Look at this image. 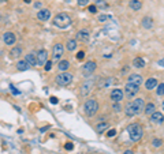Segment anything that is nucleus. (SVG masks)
Returning <instances> with one entry per match:
<instances>
[{
	"label": "nucleus",
	"instance_id": "obj_1",
	"mask_svg": "<svg viewBox=\"0 0 164 154\" xmlns=\"http://www.w3.org/2000/svg\"><path fill=\"white\" fill-rule=\"evenodd\" d=\"M127 132L133 142H140L144 135V130L141 127V124H138V123H133V124L127 125Z\"/></svg>",
	"mask_w": 164,
	"mask_h": 154
},
{
	"label": "nucleus",
	"instance_id": "obj_2",
	"mask_svg": "<svg viewBox=\"0 0 164 154\" xmlns=\"http://www.w3.org/2000/svg\"><path fill=\"white\" fill-rule=\"evenodd\" d=\"M54 25L59 29H66L71 25V17L66 12H60L54 18Z\"/></svg>",
	"mask_w": 164,
	"mask_h": 154
},
{
	"label": "nucleus",
	"instance_id": "obj_3",
	"mask_svg": "<svg viewBox=\"0 0 164 154\" xmlns=\"http://www.w3.org/2000/svg\"><path fill=\"white\" fill-rule=\"evenodd\" d=\"M84 112L86 116L93 117V116L98 112V102L96 100H93V98L86 100V102L84 104Z\"/></svg>",
	"mask_w": 164,
	"mask_h": 154
},
{
	"label": "nucleus",
	"instance_id": "obj_4",
	"mask_svg": "<svg viewBox=\"0 0 164 154\" xmlns=\"http://www.w3.org/2000/svg\"><path fill=\"white\" fill-rule=\"evenodd\" d=\"M56 83L59 85V86H69L70 83L73 82V74H70V72H60L59 75L56 77Z\"/></svg>",
	"mask_w": 164,
	"mask_h": 154
},
{
	"label": "nucleus",
	"instance_id": "obj_5",
	"mask_svg": "<svg viewBox=\"0 0 164 154\" xmlns=\"http://www.w3.org/2000/svg\"><path fill=\"white\" fill-rule=\"evenodd\" d=\"M138 92H140V86L133 85V83H126V87H125L123 94H126V97L127 98H134L135 95L138 94Z\"/></svg>",
	"mask_w": 164,
	"mask_h": 154
},
{
	"label": "nucleus",
	"instance_id": "obj_6",
	"mask_svg": "<svg viewBox=\"0 0 164 154\" xmlns=\"http://www.w3.org/2000/svg\"><path fill=\"white\" fill-rule=\"evenodd\" d=\"M96 67H97V64L94 62H86L85 65H82V72H84L85 77H90L94 72Z\"/></svg>",
	"mask_w": 164,
	"mask_h": 154
},
{
	"label": "nucleus",
	"instance_id": "obj_7",
	"mask_svg": "<svg viewBox=\"0 0 164 154\" xmlns=\"http://www.w3.org/2000/svg\"><path fill=\"white\" fill-rule=\"evenodd\" d=\"M93 86H94V82L92 79H88L86 82L82 83V86H81V94L82 95H88L90 92H92Z\"/></svg>",
	"mask_w": 164,
	"mask_h": 154
},
{
	"label": "nucleus",
	"instance_id": "obj_8",
	"mask_svg": "<svg viewBox=\"0 0 164 154\" xmlns=\"http://www.w3.org/2000/svg\"><path fill=\"white\" fill-rule=\"evenodd\" d=\"M63 52H64V48H63V45L60 44V42H57V44L54 45V49H52V57H54L55 60H60Z\"/></svg>",
	"mask_w": 164,
	"mask_h": 154
},
{
	"label": "nucleus",
	"instance_id": "obj_9",
	"mask_svg": "<svg viewBox=\"0 0 164 154\" xmlns=\"http://www.w3.org/2000/svg\"><path fill=\"white\" fill-rule=\"evenodd\" d=\"M3 41H4V44L6 45H14L15 42H17V37H15V34L14 33H11V32H6L3 34Z\"/></svg>",
	"mask_w": 164,
	"mask_h": 154
},
{
	"label": "nucleus",
	"instance_id": "obj_10",
	"mask_svg": "<svg viewBox=\"0 0 164 154\" xmlns=\"http://www.w3.org/2000/svg\"><path fill=\"white\" fill-rule=\"evenodd\" d=\"M123 97H125V94H123V90H120V89H113L111 92V100L113 102H120L123 100Z\"/></svg>",
	"mask_w": 164,
	"mask_h": 154
},
{
	"label": "nucleus",
	"instance_id": "obj_11",
	"mask_svg": "<svg viewBox=\"0 0 164 154\" xmlns=\"http://www.w3.org/2000/svg\"><path fill=\"white\" fill-rule=\"evenodd\" d=\"M36 57H37V65H42V64H45V62L48 60V52H47L45 49L39 50V53L36 55Z\"/></svg>",
	"mask_w": 164,
	"mask_h": 154
},
{
	"label": "nucleus",
	"instance_id": "obj_12",
	"mask_svg": "<svg viewBox=\"0 0 164 154\" xmlns=\"http://www.w3.org/2000/svg\"><path fill=\"white\" fill-rule=\"evenodd\" d=\"M150 122L155 123V124H163L164 123V115L161 112H153L150 115Z\"/></svg>",
	"mask_w": 164,
	"mask_h": 154
},
{
	"label": "nucleus",
	"instance_id": "obj_13",
	"mask_svg": "<svg viewBox=\"0 0 164 154\" xmlns=\"http://www.w3.org/2000/svg\"><path fill=\"white\" fill-rule=\"evenodd\" d=\"M37 18H39V21H42V22L49 21V18H51V11L48 8L40 10V11L37 12Z\"/></svg>",
	"mask_w": 164,
	"mask_h": 154
},
{
	"label": "nucleus",
	"instance_id": "obj_14",
	"mask_svg": "<svg viewBox=\"0 0 164 154\" xmlns=\"http://www.w3.org/2000/svg\"><path fill=\"white\" fill-rule=\"evenodd\" d=\"M127 83H133V85L140 86L141 83H142V77H141L140 74H131L130 77L127 78Z\"/></svg>",
	"mask_w": 164,
	"mask_h": 154
},
{
	"label": "nucleus",
	"instance_id": "obj_15",
	"mask_svg": "<svg viewBox=\"0 0 164 154\" xmlns=\"http://www.w3.org/2000/svg\"><path fill=\"white\" fill-rule=\"evenodd\" d=\"M131 105L134 107V109L137 110V113H140L141 110L145 108V102H144V100L142 98H135L133 102H131Z\"/></svg>",
	"mask_w": 164,
	"mask_h": 154
},
{
	"label": "nucleus",
	"instance_id": "obj_16",
	"mask_svg": "<svg viewBox=\"0 0 164 154\" xmlns=\"http://www.w3.org/2000/svg\"><path fill=\"white\" fill-rule=\"evenodd\" d=\"M141 25H142L144 29L146 30H149L153 27V19L150 18V17H144L142 18V22H141Z\"/></svg>",
	"mask_w": 164,
	"mask_h": 154
},
{
	"label": "nucleus",
	"instance_id": "obj_17",
	"mask_svg": "<svg viewBox=\"0 0 164 154\" xmlns=\"http://www.w3.org/2000/svg\"><path fill=\"white\" fill-rule=\"evenodd\" d=\"M25 62L27 63L29 65H37V57H36V53H27L25 56Z\"/></svg>",
	"mask_w": 164,
	"mask_h": 154
},
{
	"label": "nucleus",
	"instance_id": "obj_18",
	"mask_svg": "<svg viewBox=\"0 0 164 154\" xmlns=\"http://www.w3.org/2000/svg\"><path fill=\"white\" fill-rule=\"evenodd\" d=\"M77 38L79 41H84V42H88L89 41V32L88 30H79L77 33Z\"/></svg>",
	"mask_w": 164,
	"mask_h": 154
},
{
	"label": "nucleus",
	"instance_id": "obj_19",
	"mask_svg": "<svg viewBox=\"0 0 164 154\" xmlns=\"http://www.w3.org/2000/svg\"><path fill=\"white\" fill-rule=\"evenodd\" d=\"M125 113H126V116H128V117H133V116L137 115V110H135V109H134V107L131 105V102H130V104L126 105V108H125Z\"/></svg>",
	"mask_w": 164,
	"mask_h": 154
},
{
	"label": "nucleus",
	"instance_id": "obj_20",
	"mask_svg": "<svg viewBox=\"0 0 164 154\" xmlns=\"http://www.w3.org/2000/svg\"><path fill=\"white\" fill-rule=\"evenodd\" d=\"M156 86H157V80H156L155 78H149V79L145 82L146 90H153V89H156Z\"/></svg>",
	"mask_w": 164,
	"mask_h": 154
},
{
	"label": "nucleus",
	"instance_id": "obj_21",
	"mask_svg": "<svg viewBox=\"0 0 164 154\" xmlns=\"http://www.w3.org/2000/svg\"><path fill=\"white\" fill-rule=\"evenodd\" d=\"M57 68H59V71L63 72V71H67L70 68V63L67 60H59V64H57Z\"/></svg>",
	"mask_w": 164,
	"mask_h": 154
},
{
	"label": "nucleus",
	"instance_id": "obj_22",
	"mask_svg": "<svg viewBox=\"0 0 164 154\" xmlns=\"http://www.w3.org/2000/svg\"><path fill=\"white\" fill-rule=\"evenodd\" d=\"M128 6H130L131 10H134V11H138V10H141V7H142V3H141L140 0H130Z\"/></svg>",
	"mask_w": 164,
	"mask_h": 154
},
{
	"label": "nucleus",
	"instance_id": "obj_23",
	"mask_svg": "<svg viewBox=\"0 0 164 154\" xmlns=\"http://www.w3.org/2000/svg\"><path fill=\"white\" fill-rule=\"evenodd\" d=\"M133 65H134L135 68H144L145 67V60H144L142 57H135V59L133 60Z\"/></svg>",
	"mask_w": 164,
	"mask_h": 154
},
{
	"label": "nucleus",
	"instance_id": "obj_24",
	"mask_svg": "<svg viewBox=\"0 0 164 154\" xmlns=\"http://www.w3.org/2000/svg\"><path fill=\"white\" fill-rule=\"evenodd\" d=\"M27 68H29V64H27L25 60H19V62L17 63V70H19V71H26Z\"/></svg>",
	"mask_w": 164,
	"mask_h": 154
},
{
	"label": "nucleus",
	"instance_id": "obj_25",
	"mask_svg": "<svg viewBox=\"0 0 164 154\" xmlns=\"http://www.w3.org/2000/svg\"><path fill=\"white\" fill-rule=\"evenodd\" d=\"M66 48H67V50H70V52L75 50L77 49V41H75V40H69L67 44H66Z\"/></svg>",
	"mask_w": 164,
	"mask_h": 154
},
{
	"label": "nucleus",
	"instance_id": "obj_26",
	"mask_svg": "<svg viewBox=\"0 0 164 154\" xmlns=\"http://www.w3.org/2000/svg\"><path fill=\"white\" fill-rule=\"evenodd\" d=\"M107 128H108V123L107 122H103V123H100V124L96 125V131H97L98 134H103Z\"/></svg>",
	"mask_w": 164,
	"mask_h": 154
},
{
	"label": "nucleus",
	"instance_id": "obj_27",
	"mask_svg": "<svg viewBox=\"0 0 164 154\" xmlns=\"http://www.w3.org/2000/svg\"><path fill=\"white\" fill-rule=\"evenodd\" d=\"M144 112H145V115H152L153 112H155V104H152V102H149L148 105H145V108H144Z\"/></svg>",
	"mask_w": 164,
	"mask_h": 154
},
{
	"label": "nucleus",
	"instance_id": "obj_28",
	"mask_svg": "<svg viewBox=\"0 0 164 154\" xmlns=\"http://www.w3.org/2000/svg\"><path fill=\"white\" fill-rule=\"evenodd\" d=\"M10 53H11L12 57H19V56L22 55V48H21V47H15V48H12Z\"/></svg>",
	"mask_w": 164,
	"mask_h": 154
},
{
	"label": "nucleus",
	"instance_id": "obj_29",
	"mask_svg": "<svg viewBox=\"0 0 164 154\" xmlns=\"http://www.w3.org/2000/svg\"><path fill=\"white\" fill-rule=\"evenodd\" d=\"M156 94L164 95V83H159L157 86H156Z\"/></svg>",
	"mask_w": 164,
	"mask_h": 154
},
{
	"label": "nucleus",
	"instance_id": "obj_30",
	"mask_svg": "<svg viewBox=\"0 0 164 154\" xmlns=\"http://www.w3.org/2000/svg\"><path fill=\"white\" fill-rule=\"evenodd\" d=\"M161 145H163V140H161V139H157V138H155V139L152 140V146H153V147H160Z\"/></svg>",
	"mask_w": 164,
	"mask_h": 154
},
{
	"label": "nucleus",
	"instance_id": "obj_31",
	"mask_svg": "<svg viewBox=\"0 0 164 154\" xmlns=\"http://www.w3.org/2000/svg\"><path fill=\"white\" fill-rule=\"evenodd\" d=\"M108 19H112V17H110V15H100L98 17V22H105Z\"/></svg>",
	"mask_w": 164,
	"mask_h": 154
},
{
	"label": "nucleus",
	"instance_id": "obj_32",
	"mask_svg": "<svg viewBox=\"0 0 164 154\" xmlns=\"http://www.w3.org/2000/svg\"><path fill=\"white\" fill-rule=\"evenodd\" d=\"M112 109L115 110V112H120V110H122V107H120V104H119V102H113V105H112Z\"/></svg>",
	"mask_w": 164,
	"mask_h": 154
},
{
	"label": "nucleus",
	"instance_id": "obj_33",
	"mask_svg": "<svg viewBox=\"0 0 164 154\" xmlns=\"http://www.w3.org/2000/svg\"><path fill=\"white\" fill-rule=\"evenodd\" d=\"M89 4V0H78V6L79 7H85Z\"/></svg>",
	"mask_w": 164,
	"mask_h": 154
},
{
	"label": "nucleus",
	"instance_id": "obj_34",
	"mask_svg": "<svg viewBox=\"0 0 164 154\" xmlns=\"http://www.w3.org/2000/svg\"><path fill=\"white\" fill-rule=\"evenodd\" d=\"M77 59L78 60H84L85 59V52H84V50H79V52H78V53H77Z\"/></svg>",
	"mask_w": 164,
	"mask_h": 154
},
{
	"label": "nucleus",
	"instance_id": "obj_35",
	"mask_svg": "<svg viewBox=\"0 0 164 154\" xmlns=\"http://www.w3.org/2000/svg\"><path fill=\"white\" fill-rule=\"evenodd\" d=\"M115 135H116V130H115V128H111L107 132V136H110V138H112V136H115Z\"/></svg>",
	"mask_w": 164,
	"mask_h": 154
},
{
	"label": "nucleus",
	"instance_id": "obj_36",
	"mask_svg": "<svg viewBox=\"0 0 164 154\" xmlns=\"http://www.w3.org/2000/svg\"><path fill=\"white\" fill-rule=\"evenodd\" d=\"M45 71H51V68H52V62H45Z\"/></svg>",
	"mask_w": 164,
	"mask_h": 154
},
{
	"label": "nucleus",
	"instance_id": "obj_37",
	"mask_svg": "<svg viewBox=\"0 0 164 154\" xmlns=\"http://www.w3.org/2000/svg\"><path fill=\"white\" fill-rule=\"evenodd\" d=\"M89 12H92V14H96V12H97V7L96 6H89Z\"/></svg>",
	"mask_w": 164,
	"mask_h": 154
},
{
	"label": "nucleus",
	"instance_id": "obj_38",
	"mask_svg": "<svg viewBox=\"0 0 164 154\" xmlns=\"http://www.w3.org/2000/svg\"><path fill=\"white\" fill-rule=\"evenodd\" d=\"M64 147L67 149V150H73V149H74V145H73V143H66Z\"/></svg>",
	"mask_w": 164,
	"mask_h": 154
},
{
	"label": "nucleus",
	"instance_id": "obj_39",
	"mask_svg": "<svg viewBox=\"0 0 164 154\" xmlns=\"http://www.w3.org/2000/svg\"><path fill=\"white\" fill-rule=\"evenodd\" d=\"M51 102H52V104H57V98L56 97H51Z\"/></svg>",
	"mask_w": 164,
	"mask_h": 154
},
{
	"label": "nucleus",
	"instance_id": "obj_40",
	"mask_svg": "<svg viewBox=\"0 0 164 154\" xmlns=\"http://www.w3.org/2000/svg\"><path fill=\"white\" fill-rule=\"evenodd\" d=\"M157 64L160 65V67H164V59H160V60H159Z\"/></svg>",
	"mask_w": 164,
	"mask_h": 154
},
{
	"label": "nucleus",
	"instance_id": "obj_41",
	"mask_svg": "<svg viewBox=\"0 0 164 154\" xmlns=\"http://www.w3.org/2000/svg\"><path fill=\"white\" fill-rule=\"evenodd\" d=\"M34 7H36V8H40V7H41V3H40V2H36V3H34Z\"/></svg>",
	"mask_w": 164,
	"mask_h": 154
},
{
	"label": "nucleus",
	"instance_id": "obj_42",
	"mask_svg": "<svg viewBox=\"0 0 164 154\" xmlns=\"http://www.w3.org/2000/svg\"><path fill=\"white\" fill-rule=\"evenodd\" d=\"M123 154H134V153H133V150H126Z\"/></svg>",
	"mask_w": 164,
	"mask_h": 154
},
{
	"label": "nucleus",
	"instance_id": "obj_43",
	"mask_svg": "<svg viewBox=\"0 0 164 154\" xmlns=\"http://www.w3.org/2000/svg\"><path fill=\"white\" fill-rule=\"evenodd\" d=\"M23 2H25V3H26V4H29V3H32V0H23Z\"/></svg>",
	"mask_w": 164,
	"mask_h": 154
},
{
	"label": "nucleus",
	"instance_id": "obj_44",
	"mask_svg": "<svg viewBox=\"0 0 164 154\" xmlns=\"http://www.w3.org/2000/svg\"><path fill=\"white\" fill-rule=\"evenodd\" d=\"M163 109H164V101H163Z\"/></svg>",
	"mask_w": 164,
	"mask_h": 154
}]
</instances>
